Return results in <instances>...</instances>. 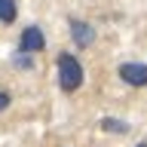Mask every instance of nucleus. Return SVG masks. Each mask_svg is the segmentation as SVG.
<instances>
[{
	"label": "nucleus",
	"mask_w": 147,
	"mask_h": 147,
	"mask_svg": "<svg viewBox=\"0 0 147 147\" xmlns=\"http://www.w3.org/2000/svg\"><path fill=\"white\" fill-rule=\"evenodd\" d=\"M138 147H147V144H138Z\"/></svg>",
	"instance_id": "nucleus-9"
},
{
	"label": "nucleus",
	"mask_w": 147,
	"mask_h": 147,
	"mask_svg": "<svg viewBox=\"0 0 147 147\" xmlns=\"http://www.w3.org/2000/svg\"><path fill=\"white\" fill-rule=\"evenodd\" d=\"M9 107V92H0V110Z\"/></svg>",
	"instance_id": "nucleus-8"
},
{
	"label": "nucleus",
	"mask_w": 147,
	"mask_h": 147,
	"mask_svg": "<svg viewBox=\"0 0 147 147\" xmlns=\"http://www.w3.org/2000/svg\"><path fill=\"white\" fill-rule=\"evenodd\" d=\"M46 46V37H43V31H40V28L37 25H31V28H25V31H22V40H18V52H40V49H43Z\"/></svg>",
	"instance_id": "nucleus-2"
},
{
	"label": "nucleus",
	"mask_w": 147,
	"mask_h": 147,
	"mask_svg": "<svg viewBox=\"0 0 147 147\" xmlns=\"http://www.w3.org/2000/svg\"><path fill=\"white\" fill-rule=\"evenodd\" d=\"M119 80L129 86H147V64H138V61L119 64Z\"/></svg>",
	"instance_id": "nucleus-3"
},
{
	"label": "nucleus",
	"mask_w": 147,
	"mask_h": 147,
	"mask_svg": "<svg viewBox=\"0 0 147 147\" xmlns=\"http://www.w3.org/2000/svg\"><path fill=\"white\" fill-rule=\"evenodd\" d=\"M58 86L64 92H77L83 86V64L74 58L71 52L58 55Z\"/></svg>",
	"instance_id": "nucleus-1"
},
{
	"label": "nucleus",
	"mask_w": 147,
	"mask_h": 147,
	"mask_svg": "<svg viewBox=\"0 0 147 147\" xmlns=\"http://www.w3.org/2000/svg\"><path fill=\"white\" fill-rule=\"evenodd\" d=\"M12 64H16L18 71H31V67H34V58H31L28 52H18L16 58H12Z\"/></svg>",
	"instance_id": "nucleus-7"
},
{
	"label": "nucleus",
	"mask_w": 147,
	"mask_h": 147,
	"mask_svg": "<svg viewBox=\"0 0 147 147\" xmlns=\"http://www.w3.org/2000/svg\"><path fill=\"white\" fill-rule=\"evenodd\" d=\"M101 129L104 132H129V123H119V119H101Z\"/></svg>",
	"instance_id": "nucleus-6"
},
{
	"label": "nucleus",
	"mask_w": 147,
	"mask_h": 147,
	"mask_svg": "<svg viewBox=\"0 0 147 147\" xmlns=\"http://www.w3.org/2000/svg\"><path fill=\"white\" fill-rule=\"evenodd\" d=\"M16 16H18L16 0H0V22H3V25H12Z\"/></svg>",
	"instance_id": "nucleus-5"
},
{
	"label": "nucleus",
	"mask_w": 147,
	"mask_h": 147,
	"mask_svg": "<svg viewBox=\"0 0 147 147\" xmlns=\"http://www.w3.org/2000/svg\"><path fill=\"white\" fill-rule=\"evenodd\" d=\"M71 37L77 46H92L95 43V28L80 22V18H71Z\"/></svg>",
	"instance_id": "nucleus-4"
}]
</instances>
